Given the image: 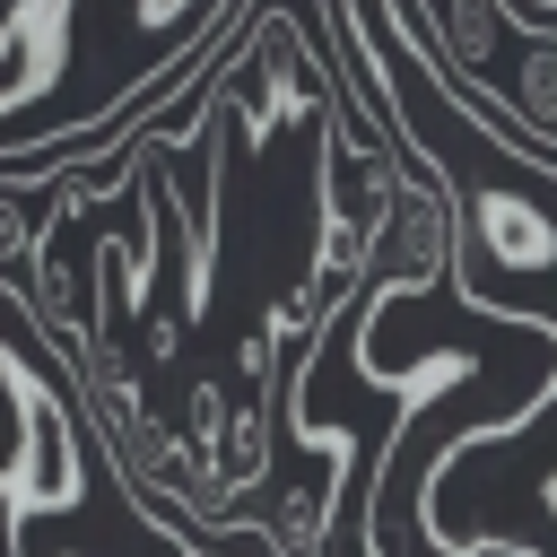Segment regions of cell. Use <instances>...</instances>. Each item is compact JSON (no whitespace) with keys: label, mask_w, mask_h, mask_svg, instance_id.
Returning <instances> with one entry per match:
<instances>
[{"label":"cell","mask_w":557,"mask_h":557,"mask_svg":"<svg viewBox=\"0 0 557 557\" xmlns=\"http://www.w3.org/2000/svg\"><path fill=\"white\" fill-rule=\"evenodd\" d=\"M322 17L339 44V70L444 200L453 296L470 313L531 322L557 339V157L453 87L409 0H322Z\"/></svg>","instance_id":"obj_1"},{"label":"cell","mask_w":557,"mask_h":557,"mask_svg":"<svg viewBox=\"0 0 557 557\" xmlns=\"http://www.w3.org/2000/svg\"><path fill=\"white\" fill-rule=\"evenodd\" d=\"M418 531L435 557H557V383L435 453L418 487Z\"/></svg>","instance_id":"obj_2"},{"label":"cell","mask_w":557,"mask_h":557,"mask_svg":"<svg viewBox=\"0 0 557 557\" xmlns=\"http://www.w3.org/2000/svg\"><path fill=\"white\" fill-rule=\"evenodd\" d=\"M87 496V418L78 400L26 366L17 339H0V513L44 522Z\"/></svg>","instance_id":"obj_3"},{"label":"cell","mask_w":557,"mask_h":557,"mask_svg":"<svg viewBox=\"0 0 557 557\" xmlns=\"http://www.w3.org/2000/svg\"><path fill=\"white\" fill-rule=\"evenodd\" d=\"M496 122H513L522 139H540L557 157V17H522L513 52H505V78H496Z\"/></svg>","instance_id":"obj_4"},{"label":"cell","mask_w":557,"mask_h":557,"mask_svg":"<svg viewBox=\"0 0 557 557\" xmlns=\"http://www.w3.org/2000/svg\"><path fill=\"white\" fill-rule=\"evenodd\" d=\"M522 9H531V17H557V0H522Z\"/></svg>","instance_id":"obj_5"},{"label":"cell","mask_w":557,"mask_h":557,"mask_svg":"<svg viewBox=\"0 0 557 557\" xmlns=\"http://www.w3.org/2000/svg\"><path fill=\"white\" fill-rule=\"evenodd\" d=\"M0 557H17V522H9V531H0Z\"/></svg>","instance_id":"obj_6"}]
</instances>
